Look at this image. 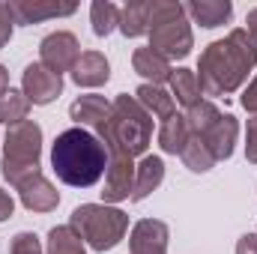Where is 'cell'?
Segmentation results:
<instances>
[{
  "instance_id": "cell-1",
  "label": "cell",
  "mask_w": 257,
  "mask_h": 254,
  "mask_svg": "<svg viewBox=\"0 0 257 254\" xmlns=\"http://www.w3.org/2000/svg\"><path fill=\"white\" fill-rule=\"evenodd\" d=\"M254 66L257 45L242 27H236L224 39H215L203 48L194 75H197L203 96H230L248 81Z\"/></svg>"
},
{
  "instance_id": "cell-2",
  "label": "cell",
  "mask_w": 257,
  "mask_h": 254,
  "mask_svg": "<svg viewBox=\"0 0 257 254\" xmlns=\"http://www.w3.org/2000/svg\"><path fill=\"white\" fill-rule=\"evenodd\" d=\"M51 168L60 183L72 189H90L108 171V150L90 129H66L51 147Z\"/></svg>"
},
{
  "instance_id": "cell-3",
  "label": "cell",
  "mask_w": 257,
  "mask_h": 254,
  "mask_svg": "<svg viewBox=\"0 0 257 254\" xmlns=\"http://www.w3.org/2000/svg\"><path fill=\"white\" fill-rule=\"evenodd\" d=\"M96 138L105 144L108 153L120 156H147V147L153 141V117L141 108V102L128 93H120L111 102V114L96 129Z\"/></svg>"
},
{
  "instance_id": "cell-4",
  "label": "cell",
  "mask_w": 257,
  "mask_h": 254,
  "mask_svg": "<svg viewBox=\"0 0 257 254\" xmlns=\"http://www.w3.org/2000/svg\"><path fill=\"white\" fill-rule=\"evenodd\" d=\"M150 48L165 60H183L194 48L192 21L186 15V3L180 0H153L150 9Z\"/></svg>"
},
{
  "instance_id": "cell-5",
  "label": "cell",
  "mask_w": 257,
  "mask_h": 254,
  "mask_svg": "<svg viewBox=\"0 0 257 254\" xmlns=\"http://www.w3.org/2000/svg\"><path fill=\"white\" fill-rule=\"evenodd\" d=\"M69 227L93 251H111L126 239L128 215L117 206H108V203H81L72 209Z\"/></svg>"
},
{
  "instance_id": "cell-6",
  "label": "cell",
  "mask_w": 257,
  "mask_h": 254,
  "mask_svg": "<svg viewBox=\"0 0 257 254\" xmlns=\"http://www.w3.org/2000/svg\"><path fill=\"white\" fill-rule=\"evenodd\" d=\"M39 159H42V129L33 120H24L18 126H9L6 141H3V180L9 186H21L24 180L42 174L39 171Z\"/></svg>"
},
{
  "instance_id": "cell-7",
  "label": "cell",
  "mask_w": 257,
  "mask_h": 254,
  "mask_svg": "<svg viewBox=\"0 0 257 254\" xmlns=\"http://www.w3.org/2000/svg\"><path fill=\"white\" fill-rule=\"evenodd\" d=\"M21 93L30 105H51L63 93V75L51 72L42 63H30L21 72Z\"/></svg>"
},
{
  "instance_id": "cell-8",
  "label": "cell",
  "mask_w": 257,
  "mask_h": 254,
  "mask_svg": "<svg viewBox=\"0 0 257 254\" xmlns=\"http://www.w3.org/2000/svg\"><path fill=\"white\" fill-rule=\"evenodd\" d=\"M78 57H81V45H78L75 33H69V30L48 33V36L39 42V63L48 66V69L57 72V75L72 72V66L78 63Z\"/></svg>"
},
{
  "instance_id": "cell-9",
  "label": "cell",
  "mask_w": 257,
  "mask_h": 254,
  "mask_svg": "<svg viewBox=\"0 0 257 254\" xmlns=\"http://www.w3.org/2000/svg\"><path fill=\"white\" fill-rule=\"evenodd\" d=\"M135 186V159L120 156V153H108V171H105V189L102 200L105 203H120L132 197Z\"/></svg>"
},
{
  "instance_id": "cell-10",
  "label": "cell",
  "mask_w": 257,
  "mask_h": 254,
  "mask_svg": "<svg viewBox=\"0 0 257 254\" xmlns=\"http://www.w3.org/2000/svg\"><path fill=\"white\" fill-rule=\"evenodd\" d=\"M171 230L159 218H141L128 233V254H168Z\"/></svg>"
},
{
  "instance_id": "cell-11",
  "label": "cell",
  "mask_w": 257,
  "mask_h": 254,
  "mask_svg": "<svg viewBox=\"0 0 257 254\" xmlns=\"http://www.w3.org/2000/svg\"><path fill=\"white\" fill-rule=\"evenodd\" d=\"M236 138H239V120H236L233 114H221L212 126L200 135V141L209 147V153H212L215 162H224V159L233 156Z\"/></svg>"
},
{
  "instance_id": "cell-12",
  "label": "cell",
  "mask_w": 257,
  "mask_h": 254,
  "mask_svg": "<svg viewBox=\"0 0 257 254\" xmlns=\"http://www.w3.org/2000/svg\"><path fill=\"white\" fill-rule=\"evenodd\" d=\"M15 24H39L48 18H66L75 15V3H48V0H9Z\"/></svg>"
},
{
  "instance_id": "cell-13",
  "label": "cell",
  "mask_w": 257,
  "mask_h": 254,
  "mask_svg": "<svg viewBox=\"0 0 257 254\" xmlns=\"http://www.w3.org/2000/svg\"><path fill=\"white\" fill-rule=\"evenodd\" d=\"M18 197H21V203H24L30 212H51V209H57V203H60V191L54 189L42 174L24 180V183L18 186Z\"/></svg>"
},
{
  "instance_id": "cell-14",
  "label": "cell",
  "mask_w": 257,
  "mask_h": 254,
  "mask_svg": "<svg viewBox=\"0 0 257 254\" xmlns=\"http://www.w3.org/2000/svg\"><path fill=\"white\" fill-rule=\"evenodd\" d=\"M111 78V63L102 51H84L72 66V81L78 87H102Z\"/></svg>"
},
{
  "instance_id": "cell-15",
  "label": "cell",
  "mask_w": 257,
  "mask_h": 254,
  "mask_svg": "<svg viewBox=\"0 0 257 254\" xmlns=\"http://www.w3.org/2000/svg\"><path fill=\"white\" fill-rule=\"evenodd\" d=\"M162 180H165V162L159 156H144L135 165V186H132V197L128 200H135V203L147 200L153 191L162 186Z\"/></svg>"
},
{
  "instance_id": "cell-16",
  "label": "cell",
  "mask_w": 257,
  "mask_h": 254,
  "mask_svg": "<svg viewBox=\"0 0 257 254\" xmlns=\"http://www.w3.org/2000/svg\"><path fill=\"white\" fill-rule=\"evenodd\" d=\"M186 15L194 24L212 30V27H221V24L230 21L233 3L230 0H192V3H186Z\"/></svg>"
},
{
  "instance_id": "cell-17",
  "label": "cell",
  "mask_w": 257,
  "mask_h": 254,
  "mask_svg": "<svg viewBox=\"0 0 257 254\" xmlns=\"http://www.w3.org/2000/svg\"><path fill=\"white\" fill-rule=\"evenodd\" d=\"M132 69L147 81V84H156V87H162L165 81H171V60H165L162 54H156L150 45L147 48H135V54H132Z\"/></svg>"
},
{
  "instance_id": "cell-18",
  "label": "cell",
  "mask_w": 257,
  "mask_h": 254,
  "mask_svg": "<svg viewBox=\"0 0 257 254\" xmlns=\"http://www.w3.org/2000/svg\"><path fill=\"white\" fill-rule=\"evenodd\" d=\"M108 114H111V102H108L105 96H96V93L78 96V99L72 102V108H69V117H72L81 129L84 126L99 129L105 120H108Z\"/></svg>"
},
{
  "instance_id": "cell-19",
  "label": "cell",
  "mask_w": 257,
  "mask_h": 254,
  "mask_svg": "<svg viewBox=\"0 0 257 254\" xmlns=\"http://www.w3.org/2000/svg\"><path fill=\"white\" fill-rule=\"evenodd\" d=\"M135 99L141 102V108L150 114V117H159V120H168L177 114V102L174 96L165 90V87H156V84H141L135 90Z\"/></svg>"
},
{
  "instance_id": "cell-20",
  "label": "cell",
  "mask_w": 257,
  "mask_h": 254,
  "mask_svg": "<svg viewBox=\"0 0 257 254\" xmlns=\"http://www.w3.org/2000/svg\"><path fill=\"white\" fill-rule=\"evenodd\" d=\"M189 138H192V129L186 123V114H174V117L162 120V126H159V147L165 153L180 156L183 147L189 144Z\"/></svg>"
},
{
  "instance_id": "cell-21",
  "label": "cell",
  "mask_w": 257,
  "mask_h": 254,
  "mask_svg": "<svg viewBox=\"0 0 257 254\" xmlns=\"http://www.w3.org/2000/svg\"><path fill=\"white\" fill-rule=\"evenodd\" d=\"M168 84H171V96H174V102H180L186 111L194 108L197 102H203V90H200L197 75H194L192 69H174Z\"/></svg>"
},
{
  "instance_id": "cell-22",
  "label": "cell",
  "mask_w": 257,
  "mask_h": 254,
  "mask_svg": "<svg viewBox=\"0 0 257 254\" xmlns=\"http://www.w3.org/2000/svg\"><path fill=\"white\" fill-rule=\"evenodd\" d=\"M150 9H153V0H138V3H128L120 9V33L128 39H138V36H147L150 30Z\"/></svg>"
},
{
  "instance_id": "cell-23",
  "label": "cell",
  "mask_w": 257,
  "mask_h": 254,
  "mask_svg": "<svg viewBox=\"0 0 257 254\" xmlns=\"http://www.w3.org/2000/svg\"><path fill=\"white\" fill-rule=\"evenodd\" d=\"M45 254H87V248H84V239L69 224H57L48 230Z\"/></svg>"
},
{
  "instance_id": "cell-24",
  "label": "cell",
  "mask_w": 257,
  "mask_h": 254,
  "mask_svg": "<svg viewBox=\"0 0 257 254\" xmlns=\"http://www.w3.org/2000/svg\"><path fill=\"white\" fill-rule=\"evenodd\" d=\"M90 21L96 36H111L114 30H120V6L111 0H96L90 6Z\"/></svg>"
},
{
  "instance_id": "cell-25",
  "label": "cell",
  "mask_w": 257,
  "mask_h": 254,
  "mask_svg": "<svg viewBox=\"0 0 257 254\" xmlns=\"http://www.w3.org/2000/svg\"><path fill=\"white\" fill-rule=\"evenodd\" d=\"M27 114H30V102H27V96L21 93V90H6L3 96H0V123H6V126H18V123H24L27 120Z\"/></svg>"
},
{
  "instance_id": "cell-26",
  "label": "cell",
  "mask_w": 257,
  "mask_h": 254,
  "mask_svg": "<svg viewBox=\"0 0 257 254\" xmlns=\"http://www.w3.org/2000/svg\"><path fill=\"white\" fill-rule=\"evenodd\" d=\"M180 159H183V165H186L192 174H206V171H212V165H215V159H212L209 147H206L197 135H192V138H189V144L183 147Z\"/></svg>"
},
{
  "instance_id": "cell-27",
  "label": "cell",
  "mask_w": 257,
  "mask_h": 254,
  "mask_svg": "<svg viewBox=\"0 0 257 254\" xmlns=\"http://www.w3.org/2000/svg\"><path fill=\"white\" fill-rule=\"evenodd\" d=\"M218 117H221V111H218L212 102H206V99H203V102H197L194 108L186 111V123H189V129H192V135H197V138L212 126Z\"/></svg>"
},
{
  "instance_id": "cell-28",
  "label": "cell",
  "mask_w": 257,
  "mask_h": 254,
  "mask_svg": "<svg viewBox=\"0 0 257 254\" xmlns=\"http://www.w3.org/2000/svg\"><path fill=\"white\" fill-rule=\"evenodd\" d=\"M9 254H45V248H42V242H39V236H36V233L21 230V233H15V236H12Z\"/></svg>"
},
{
  "instance_id": "cell-29",
  "label": "cell",
  "mask_w": 257,
  "mask_h": 254,
  "mask_svg": "<svg viewBox=\"0 0 257 254\" xmlns=\"http://www.w3.org/2000/svg\"><path fill=\"white\" fill-rule=\"evenodd\" d=\"M12 30H15L12 9H9V3H3V0H0V48H6V45H9V39H12Z\"/></svg>"
},
{
  "instance_id": "cell-30",
  "label": "cell",
  "mask_w": 257,
  "mask_h": 254,
  "mask_svg": "<svg viewBox=\"0 0 257 254\" xmlns=\"http://www.w3.org/2000/svg\"><path fill=\"white\" fill-rule=\"evenodd\" d=\"M245 159L257 165V117H251L245 126Z\"/></svg>"
},
{
  "instance_id": "cell-31",
  "label": "cell",
  "mask_w": 257,
  "mask_h": 254,
  "mask_svg": "<svg viewBox=\"0 0 257 254\" xmlns=\"http://www.w3.org/2000/svg\"><path fill=\"white\" fill-rule=\"evenodd\" d=\"M239 102H242V108H245L251 117H257V78H251V81L245 84V90H242Z\"/></svg>"
},
{
  "instance_id": "cell-32",
  "label": "cell",
  "mask_w": 257,
  "mask_h": 254,
  "mask_svg": "<svg viewBox=\"0 0 257 254\" xmlns=\"http://www.w3.org/2000/svg\"><path fill=\"white\" fill-rule=\"evenodd\" d=\"M236 254H257V233H245L236 242Z\"/></svg>"
},
{
  "instance_id": "cell-33",
  "label": "cell",
  "mask_w": 257,
  "mask_h": 254,
  "mask_svg": "<svg viewBox=\"0 0 257 254\" xmlns=\"http://www.w3.org/2000/svg\"><path fill=\"white\" fill-rule=\"evenodd\" d=\"M12 212H15V200H12V194L0 189V221H6Z\"/></svg>"
},
{
  "instance_id": "cell-34",
  "label": "cell",
  "mask_w": 257,
  "mask_h": 254,
  "mask_svg": "<svg viewBox=\"0 0 257 254\" xmlns=\"http://www.w3.org/2000/svg\"><path fill=\"white\" fill-rule=\"evenodd\" d=\"M248 36H251V42L257 45V6L254 9H248V15H245V27H242Z\"/></svg>"
},
{
  "instance_id": "cell-35",
  "label": "cell",
  "mask_w": 257,
  "mask_h": 254,
  "mask_svg": "<svg viewBox=\"0 0 257 254\" xmlns=\"http://www.w3.org/2000/svg\"><path fill=\"white\" fill-rule=\"evenodd\" d=\"M9 90V72H6V66L0 63V96Z\"/></svg>"
}]
</instances>
